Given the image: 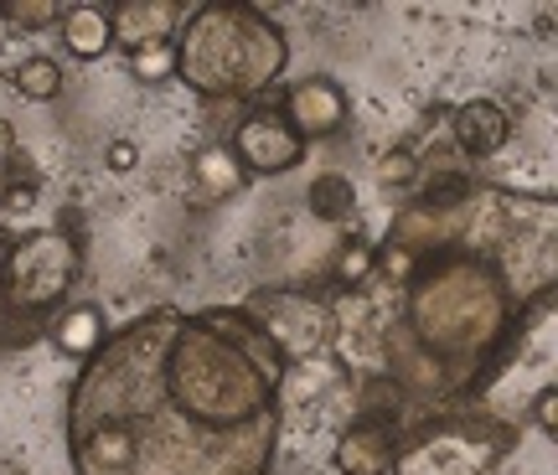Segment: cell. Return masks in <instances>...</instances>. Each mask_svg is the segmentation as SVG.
<instances>
[{
    "label": "cell",
    "mask_w": 558,
    "mask_h": 475,
    "mask_svg": "<svg viewBox=\"0 0 558 475\" xmlns=\"http://www.w3.org/2000/svg\"><path fill=\"white\" fill-rule=\"evenodd\" d=\"M186 16L177 0H120L109 11V37L124 52H140L150 41H171V26Z\"/></svg>",
    "instance_id": "10"
},
{
    "label": "cell",
    "mask_w": 558,
    "mask_h": 475,
    "mask_svg": "<svg viewBox=\"0 0 558 475\" xmlns=\"http://www.w3.org/2000/svg\"><path fill=\"white\" fill-rule=\"evenodd\" d=\"M243 186V166L228 156V145H207L197 160H192V197L197 202H228Z\"/></svg>",
    "instance_id": "14"
},
{
    "label": "cell",
    "mask_w": 558,
    "mask_h": 475,
    "mask_svg": "<svg viewBox=\"0 0 558 475\" xmlns=\"http://www.w3.org/2000/svg\"><path fill=\"white\" fill-rule=\"evenodd\" d=\"M130 73H135L140 83H166V78H177V47H171V41H150V47L130 52Z\"/></svg>",
    "instance_id": "17"
},
{
    "label": "cell",
    "mask_w": 558,
    "mask_h": 475,
    "mask_svg": "<svg viewBox=\"0 0 558 475\" xmlns=\"http://www.w3.org/2000/svg\"><path fill=\"white\" fill-rule=\"evenodd\" d=\"M279 114L290 119V130H295L305 145L311 139H331L347 124V94H341L331 78H300L290 83V94H284V109Z\"/></svg>",
    "instance_id": "9"
},
{
    "label": "cell",
    "mask_w": 558,
    "mask_h": 475,
    "mask_svg": "<svg viewBox=\"0 0 558 475\" xmlns=\"http://www.w3.org/2000/svg\"><path fill=\"white\" fill-rule=\"evenodd\" d=\"M378 269V254H373V243L367 238H347V248L337 254V284L341 290H357L362 279Z\"/></svg>",
    "instance_id": "18"
},
{
    "label": "cell",
    "mask_w": 558,
    "mask_h": 475,
    "mask_svg": "<svg viewBox=\"0 0 558 475\" xmlns=\"http://www.w3.org/2000/svg\"><path fill=\"white\" fill-rule=\"evenodd\" d=\"M0 16L16 21V26H26V32H41V26L62 21V5L58 0H5V5H0Z\"/></svg>",
    "instance_id": "19"
},
{
    "label": "cell",
    "mask_w": 558,
    "mask_h": 475,
    "mask_svg": "<svg viewBox=\"0 0 558 475\" xmlns=\"http://www.w3.org/2000/svg\"><path fill=\"white\" fill-rule=\"evenodd\" d=\"M37 202H41L37 176H16V181L0 186V212H32Z\"/></svg>",
    "instance_id": "20"
},
{
    "label": "cell",
    "mask_w": 558,
    "mask_h": 475,
    "mask_svg": "<svg viewBox=\"0 0 558 475\" xmlns=\"http://www.w3.org/2000/svg\"><path fill=\"white\" fill-rule=\"evenodd\" d=\"M11 83H16V94H26L32 103H52L62 94V62L41 58V52L37 58H21Z\"/></svg>",
    "instance_id": "16"
},
{
    "label": "cell",
    "mask_w": 558,
    "mask_h": 475,
    "mask_svg": "<svg viewBox=\"0 0 558 475\" xmlns=\"http://www.w3.org/2000/svg\"><path fill=\"white\" fill-rule=\"evenodd\" d=\"M393 414H367L352 418L337 439V475H393Z\"/></svg>",
    "instance_id": "8"
},
{
    "label": "cell",
    "mask_w": 558,
    "mask_h": 475,
    "mask_svg": "<svg viewBox=\"0 0 558 475\" xmlns=\"http://www.w3.org/2000/svg\"><path fill=\"white\" fill-rule=\"evenodd\" d=\"M104 166H109V171H135L140 166V145L135 139H114V145H109V150H104Z\"/></svg>",
    "instance_id": "23"
},
{
    "label": "cell",
    "mask_w": 558,
    "mask_h": 475,
    "mask_svg": "<svg viewBox=\"0 0 558 475\" xmlns=\"http://www.w3.org/2000/svg\"><path fill=\"white\" fill-rule=\"evenodd\" d=\"M501 455L507 429L497 424H424L393 455V475H492Z\"/></svg>",
    "instance_id": "5"
},
{
    "label": "cell",
    "mask_w": 558,
    "mask_h": 475,
    "mask_svg": "<svg viewBox=\"0 0 558 475\" xmlns=\"http://www.w3.org/2000/svg\"><path fill=\"white\" fill-rule=\"evenodd\" d=\"M62 47L73 52L78 62H94L104 58L109 47H114V37H109V11L104 5H62Z\"/></svg>",
    "instance_id": "12"
},
{
    "label": "cell",
    "mask_w": 558,
    "mask_h": 475,
    "mask_svg": "<svg viewBox=\"0 0 558 475\" xmlns=\"http://www.w3.org/2000/svg\"><path fill=\"white\" fill-rule=\"evenodd\" d=\"M507 135H512V119H507V109H501V103L471 99V103H460V109H456V145L471 160L497 156L501 145H507Z\"/></svg>",
    "instance_id": "11"
},
{
    "label": "cell",
    "mask_w": 558,
    "mask_h": 475,
    "mask_svg": "<svg viewBox=\"0 0 558 475\" xmlns=\"http://www.w3.org/2000/svg\"><path fill=\"white\" fill-rule=\"evenodd\" d=\"M290 68V41L269 11L243 0H207L186 11L177 37V78L197 99H259Z\"/></svg>",
    "instance_id": "3"
},
{
    "label": "cell",
    "mask_w": 558,
    "mask_h": 475,
    "mask_svg": "<svg viewBox=\"0 0 558 475\" xmlns=\"http://www.w3.org/2000/svg\"><path fill=\"white\" fill-rule=\"evenodd\" d=\"M305 139L290 130V119L279 114V109H259V114H248L233 130V145H228V156L239 160L248 176H279V171H295L300 160H305Z\"/></svg>",
    "instance_id": "6"
},
{
    "label": "cell",
    "mask_w": 558,
    "mask_h": 475,
    "mask_svg": "<svg viewBox=\"0 0 558 475\" xmlns=\"http://www.w3.org/2000/svg\"><path fill=\"white\" fill-rule=\"evenodd\" d=\"M414 171H418V160H414V150H388V156L378 160V186H409L414 181Z\"/></svg>",
    "instance_id": "21"
},
{
    "label": "cell",
    "mask_w": 558,
    "mask_h": 475,
    "mask_svg": "<svg viewBox=\"0 0 558 475\" xmlns=\"http://www.w3.org/2000/svg\"><path fill=\"white\" fill-rule=\"evenodd\" d=\"M533 424H538L548 439H558V382H554V388H543V393L533 398Z\"/></svg>",
    "instance_id": "22"
},
{
    "label": "cell",
    "mask_w": 558,
    "mask_h": 475,
    "mask_svg": "<svg viewBox=\"0 0 558 475\" xmlns=\"http://www.w3.org/2000/svg\"><path fill=\"white\" fill-rule=\"evenodd\" d=\"M512 284L497 258L465 248L424 254L403 284V316L388 352L393 377L424 398L471 393L512 337Z\"/></svg>",
    "instance_id": "2"
},
{
    "label": "cell",
    "mask_w": 558,
    "mask_h": 475,
    "mask_svg": "<svg viewBox=\"0 0 558 475\" xmlns=\"http://www.w3.org/2000/svg\"><path fill=\"white\" fill-rule=\"evenodd\" d=\"M104 337H109V320L99 305H62L52 320V346L62 356H94Z\"/></svg>",
    "instance_id": "13"
},
{
    "label": "cell",
    "mask_w": 558,
    "mask_h": 475,
    "mask_svg": "<svg viewBox=\"0 0 558 475\" xmlns=\"http://www.w3.org/2000/svg\"><path fill=\"white\" fill-rule=\"evenodd\" d=\"M83 275V243L68 228L21 238L11 254L0 258V305L11 316L37 320L47 310H62L73 295V279Z\"/></svg>",
    "instance_id": "4"
},
{
    "label": "cell",
    "mask_w": 558,
    "mask_h": 475,
    "mask_svg": "<svg viewBox=\"0 0 558 475\" xmlns=\"http://www.w3.org/2000/svg\"><path fill=\"white\" fill-rule=\"evenodd\" d=\"M16 150V130H11V119H0V160Z\"/></svg>",
    "instance_id": "24"
},
{
    "label": "cell",
    "mask_w": 558,
    "mask_h": 475,
    "mask_svg": "<svg viewBox=\"0 0 558 475\" xmlns=\"http://www.w3.org/2000/svg\"><path fill=\"white\" fill-rule=\"evenodd\" d=\"M254 305H269V310H248L264 331L275 337V346L284 356H311L320 352V341L331 331V316L320 310L311 295H295V290H269V295H254Z\"/></svg>",
    "instance_id": "7"
},
{
    "label": "cell",
    "mask_w": 558,
    "mask_h": 475,
    "mask_svg": "<svg viewBox=\"0 0 558 475\" xmlns=\"http://www.w3.org/2000/svg\"><path fill=\"white\" fill-rule=\"evenodd\" d=\"M305 207H311L320 222H347L352 212H357V186H352L347 176H337V171H326V176L311 181Z\"/></svg>",
    "instance_id": "15"
},
{
    "label": "cell",
    "mask_w": 558,
    "mask_h": 475,
    "mask_svg": "<svg viewBox=\"0 0 558 475\" xmlns=\"http://www.w3.org/2000/svg\"><path fill=\"white\" fill-rule=\"evenodd\" d=\"M284 373L290 356L233 305L124 320L68 388L73 475H269Z\"/></svg>",
    "instance_id": "1"
}]
</instances>
